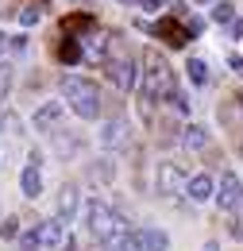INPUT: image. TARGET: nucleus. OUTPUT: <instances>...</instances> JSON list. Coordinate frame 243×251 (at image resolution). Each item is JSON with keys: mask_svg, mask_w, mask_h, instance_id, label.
I'll return each instance as SVG.
<instances>
[{"mask_svg": "<svg viewBox=\"0 0 243 251\" xmlns=\"http://www.w3.org/2000/svg\"><path fill=\"white\" fill-rule=\"evenodd\" d=\"M85 228H89L93 240H100L104 248H108V244H116L120 236L131 232V228H127V220H123L116 209H108L104 201H97V197L85 201Z\"/></svg>", "mask_w": 243, "mask_h": 251, "instance_id": "nucleus-1", "label": "nucleus"}, {"mask_svg": "<svg viewBox=\"0 0 243 251\" xmlns=\"http://www.w3.org/2000/svg\"><path fill=\"white\" fill-rule=\"evenodd\" d=\"M62 97L70 100V108L81 116V120H97L104 112V93L100 85L89 81V77H66L62 81Z\"/></svg>", "mask_w": 243, "mask_h": 251, "instance_id": "nucleus-2", "label": "nucleus"}, {"mask_svg": "<svg viewBox=\"0 0 243 251\" xmlns=\"http://www.w3.org/2000/svg\"><path fill=\"white\" fill-rule=\"evenodd\" d=\"M139 66H143V85H139V93H143V97H151V100H162V97L174 89L170 66H166V58H162L158 50H143Z\"/></svg>", "mask_w": 243, "mask_h": 251, "instance_id": "nucleus-3", "label": "nucleus"}, {"mask_svg": "<svg viewBox=\"0 0 243 251\" xmlns=\"http://www.w3.org/2000/svg\"><path fill=\"white\" fill-rule=\"evenodd\" d=\"M139 31H151V35H158L162 43H170L174 50H185L189 43H193V35H189V27H185L178 16H166V20H158V24H143L139 20Z\"/></svg>", "mask_w": 243, "mask_h": 251, "instance_id": "nucleus-4", "label": "nucleus"}, {"mask_svg": "<svg viewBox=\"0 0 243 251\" xmlns=\"http://www.w3.org/2000/svg\"><path fill=\"white\" fill-rule=\"evenodd\" d=\"M20 189H24V197H27V201L43 197V155H39V151H31L27 166L20 170Z\"/></svg>", "mask_w": 243, "mask_h": 251, "instance_id": "nucleus-5", "label": "nucleus"}, {"mask_svg": "<svg viewBox=\"0 0 243 251\" xmlns=\"http://www.w3.org/2000/svg\"><path fill=\"white\" fill-rule=\"evenodd\" d=\"M213 197H216V205H220V209L236 213V209L243 205V182L236 178V174H232V170H228V174L220 178V186H216V193H213Z\"/></svg>", "mask_w": 243, "mask_h": 251, "instance_id": "nucleus-6", "label": "nucleus"}, {"mask_svg": "<svg viewBox=\"0 0 243 251\" xmlns=\"http://www.w3.org/2000/svg\"><path fill=\"white\" fill-rule=\"evenodd\" d=\"M58 31L66 35V39H81V35H93L97 31V16L93 12H70V16H62L58 20Z\"/></svg>", "mask_w": 243, "mask_h": 251, "instance_id": "nucleus-7", "label": "nucleus"}, {"mask_svg": "<svg viewBox=\"0 0 243 251\" xmlns=\"http://www.w3.org/2000/svg\"><path fill=\"white\" fill-rule=\"evenodd\" d=\"M104 70H108V81H112L120 93L135 89V66L127 62V58H108V62H104Z\"/></svg>", "mask_w": 243, "mask_h": 251, "instance_id": "nucleus-8", "label": "nucleus"}, {"mask_svg": "<svg viewBox=\"0 0 243 251\" xmlns=\"http://www.w3.org/2000/svg\"><path fill=\"white\" fill-rule=\"evenodd\" d=\"M77 43H81V62H93V66L108 62V39L104 35H85Z\"/></svg>", "mask_w": 243, "mask_h": 251, "instance_id": "nucleus-9", "label": "nucleus"}, {"mask_svg": "<svg viewBox=\"0 0 243 251\" xmlns=\"http://www.w3.org/2000/svg\"><path fill=\"white\" fill-rule=\"evenodd\" d=\"M131 236H135V248L139 251H166L170 248V236L162 228H135Z\"/></svg>", "mask_w": 243, "mask_h": 251, "instance_id": "nucleus-10", "label": "nucleus"}, {"mask_svg": "<svg viewBox=\"0 0 243 251\" xmlns=\"http://www.w3.org/2000/svg\"><path fill=\"white\" fill-rule=\"evenodd\" d=\"M182 186V166L178 162H158V193L174 197V189Z\"/></svg>", "mask_w": 243, "mask_h": 251, "instance_id": "nucleus-11", "label": "nucleus"}, {"mask_svg": "<svg viewBox=\"0 0 243 251\" xmlns=\"http://www.w3.org/2000/svg\"><path fill=\"white\" fill-rule=\"evenodd\" d=\"M77 209H81V193H77L73 182H66V186L58 189V217L62 220H73V217H77Z\"/></svg>", "mask_w": 243, "mask_h": 251, "instance_id": "nucleus-12", "label": "nucleus"}, {"mask_svg": "<svg viewBox=\"0 0 243 251\" xmlns=\"http://www.w3.org/2000/svg\"><path fill=\"white\" fill-rule=\"evenodd\" d=\"M100 143H104V147H112V151H120L123 143H127V124H123L120 116L104 124V131H100Z\"/></svg>", "mask_w": 243, "mask_h": 251, "instance_id": "nucleus-13", "label": "nucleus"}, {"mask_svg": "<svg viewBox=\"0 0 243 251\" xmlns=\"http://www.w3.org/2000/svg\"><path fill=\"white\" fill-rule=\"evenodd\" d=\"M189 197H193V201H209V197H213L216 193V182L213 178H209V174H197V178H189Z\"/></svg>", "mask_w": 243, "mask_h": 251, "instance_id": "nucleus-14", "label": "nucleus"}, {"mask_svg": "<svg viewBox=\"0 0 243 251\" xmlns=\"http://www.w3.org/2000/svg\"><path fill=\"white\" fill-rule=\"evenodd\" d=\"M54 58H58V62H66V66L81 62V43H77V39H66V35H62V43L54 47Z\"/></svg>", "mask_w": 243, "mask_h": 251, "instance_id": "nucleus-15", "label": "nucleus"}, {"mask_svg": "<svg viewBox=\"0 0 243 251\" xmlns=\"http://www.w3.org/2000/svg\"><path fill=\"white\" fill-rule=\"evenodd\" d=\"M62 224H66L62 217H54V220H43V224H39V244H47V248L62 244Z\"/></svg>", "mask_w": 243, "mask_h": 251, "instance_id": "nucleus-16", "label": "nucleus"}, {"mask_svg": "<svg viewBox=\"0 0 243 251\" xmlns=\"http://www.w3.org/2000/svg\"><path fill=\"white\" fill-rule=\"evenodd\" d=\"M58 116H62V104H54V100H50V104H43V108L35 112V127H39V131H47V127L58 124Z\"/></svg>", "mask_w": 243, "mask_h": 251, "instance_id": "nucleus-17", "label": "nucleus"}, {"mask_svg": "<svg viewBox=\"0 0 243 251\" xmlns=\"http://www.w3.org/2000/svg\"><path fill=\"white\" fill-rule=\"evenodd\" d=\"M182 139H185V147H189V151H205V147H209V131H205V127H197V124L185 127Z\"/></svg>", "mask_w": 243, "mask_h": 251, "instance_id": "nucleus-18", "label": "nucleus"}, {"mask_svg": "<svg viewBox=\"0 0 243 251\" xmlns=\"http://www.w3.org/2000/svg\"><path fill=\"white\" fill-rule=\"evenodd\" d=\"M185 70H189V81H193V85H205V81H209V66H205V58H189Z\"/></svg>", "mask_w": 243, "mask_h": 251, "instance_id": "nucleus-19", "label": "nucleus"}, {"mask_svg": "<svg viewBox=\"0 0 243 251\" xmlns=\"http://www.w3.org/2000/svg\"><path fill=\"white\" fill-rule=\"evenodd\" d=\"M213 20L232 24V20H236V4H232V0H216V4H213Z\"/></svg>", "mask_w": 243, "mask_h": 251, "instance_id": "nucleus-20", "label": "nucleus"}, {"mask_svg": "<svg viewBox=\"0 0 243 251\" xmlns=\"http://www.w3.org/2000/svg\"><path fill=\"white\" fill-rule=\"evenodd\" d=\"M162 100H166V104H170V108H174V112H189V97H185L182 89H178V85H174V89H170V93L162 97Z\"/></svg>", "mask_w": 243, "mask_h": 251, "instance_id": "nucleus-21", "label": "nucleus"}, {"mask_svg": "<svg viewBox=\"0 0 243 251\" xmlns=\"http://www.w3.org/2000/svg\"><path fill=\"white\" fill-rule=\"evenodd\" d=\"M20 232H24V220L20 217H8L0 224V236H4V240H20Z\"/></svg>", "mask_w": 243, "mask_h": 251, "instance_id": "nucleus-22", "label": "nucleus"}, {"mask_svg": "<svg viewBox=\"0 0 243 251\" xmlns=\"http://www.w3.org/2000/svg\"><path fill=\"white\" fill-rule=\"evenodd\" d=\"M16 251H39V228H24L20 232V248Z\"/></svg>", "mask_w": 243, "mask_h": 251, "instance_id": "nucleus-23", "label": "nucleus"}, {"mask_svg": "<svg viewBox=\"0 0 243 251\" xmlns=\"http://www.w3.org/2000/svg\"><path fill=\"white\" fill-rule=\"evenodd\" d=\"M12 77H16V74H12V66H8V62H0V104L8 100V89H12Z\"/></svg>", "mask_w": 243, "mask_h": 251, "instance_id": "nucleus-24", "label": "nucleus"}, {"mask_svg": "<svg viewBox=\"0 0 243 251\" xmlns=\"http://www.w3.org/2000/svg\"><path fill=\"white\" fill-rule=\"evenodd\" d=\"M39 20H43V4H27V8L20 12V24H24V27H31V24H39Z\"/></svg>", "mask_w": 243, "mask_h": 251, "instance_id": "nucleus-25", "label": "nucleus"}, {"mask_svg": "<svg viewBox=\"0 0 243 251\" xmlns=\"http://www.w3.org/2000/svg\"><path fill=\"white\" fill-rule=\"evenodd\" d=\"M228 232H232L236 240H243V205L236 209V213H232V224H228Z\"/></svg>", "mask_w": 243, "mask_h": 251, "instance_id": "nucleus-26", "label": "nucleus"}, {"mask_svg": "<svg viewBox=\"0 0 243 251\" xmlns=\"http://www.w3.org/2000/svg\"><path fill=\"white\" fill-rule=\"evenodd\" d=\"M123 4H135V8H143V12H154V8H162L158 0H123Z\"/></svg>", "mask_w": 243, "mask_h": 251, "instance_id": "nucleus-27", "label": "nucleus"}, {"mask_svg": "<svg viewBox=\"0 0 243 251\" xmlns=\"http://www.w3.org/2000/svg\"><path fill=\"white\" fill-rule=\"evenodd\" d=\"M228 35H232V39H243V20H240V16L228 24Z\"/></svg>", "mask_w": 243, "mask_h": 251, "instance_id": "nucleus-28", "label": "nucleus"}, {"mask_svg": "<svg viewBox=\"0 0 243 251\" xmlns=\"http://www.w3.org/2000/svg\"><path fill=\"white\" fill-rule=\"evenodd\" d=\"M89 174H93V178H100V182H108V178H112V170H108V166H93Z\"/></svg>", "mask_w": 243, "mask_h": 251, "instance_id": "nucleus-29", "label": "nucleus"}, {"mask_svg": "<svg viewBox=\"0 0 243 251\" xmlns=\"http://www.w3.org/2000/svg\"><path fill=\"white\" fill-rule=\"evenodd\" d=\"M228 66H232V70H236V74H243V58H240V54H236V50H232V54H228Z\"/></svg>", "mask_w": 243, "mask_h": 251, "instance_id": "nucleus-30", "label": "nucleus"}, {"mask_svg": "<svg viewBox=\"0 0 243 251\" xmlns=\"http://www.w3.org/2000/svg\"><path fill=\"white\" fill-rule=\"evenodd\" d=\"M16 12V0H0V16H12Z\"/></svg>", "mask_w": 243, "mask_h": 251, "instance_id": "nucleus-31", "label": "nucleus"}, {"mask_svg": "<svg viewBox=\"0 0 243 251\" xmlns=\"http://www.w3.org/2000/svg\"><path fill=\"white\" fill-rule=\"evenodd\" d=\"M4 50H8V35L0 31V54H4Z\"/></svg>", "mask_w": 243, "mask_h": 251, "instance_id": "nucleus-32", "label": "nucleus"}, {"mask_svg": "<svg viewBox=\"0 0 243 251\" xmlns=\"http://www.w3.org/2000/svg\"><path fill=\"white\" fill-rule=\"evenodd\" d=\"M62 251H77V244H73V240H66V248H62Z\"/></svg>", "mask_w": 243, "mask_h": 251, "instance_id": "nucleus-33", "label": "nucleus"}, {"mask_svg": "<svg viewBox=\"0 0 243 251\" xmlns=\"http://www.w3.org/2000/svg\"><path fill=\"white\" fill-rule=\"evenodd\" d=\"M201 251H220V248H216V244H213V240H209V244H205V248H201Z\"/></svg>", "mask_w": 243, "mask_h": 251, "instance_id": "nucleus-34", "label": "nucleus"}, {"mask_svg": "<svg viewBox=\"0 0 243 251\" xmlns=\"http://www.w3.org/2000/svg\"><path fill=\"white\" fill-rule=\"evenodd\" d=\"M197 4H216V0H197Z\"/></svg>", "mask_w": 243, "mask_h": 251, "instance_id": "nucleus-35", "label": "nucleus"}]
</instances>
